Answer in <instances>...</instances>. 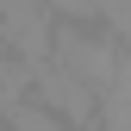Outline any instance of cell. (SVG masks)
<instances>
[{
    "label": "cell",
    "instance_id": "3957f363",
    "mask_svg": "<svg viewBox=\"0 0 131 131\" xmlns=\"http://www.w3.org/2000/svg\"><path fill=\"white\" fill-rule=\"evenodd\" d=\"M0 125H6V131H69L62 119H50L38 100H13L6 112H0Z\"/></svg>",
    "mask_w": 131,
    "mask_h": 131
},
{
    "label": "cell",
    "instance_id": "6da1fadb",
    "mask_svg": "<svg viewBox=\"0 0 131 131\" xmlns=\"http://www.w3.org/2000/svg\"><path fill=\"white\" fill-rule=\"evenodd\" d=\"M119 56L125 44L100 31V13L94 19H62L56 13V31H50V62L62 75H75L88 94H112V81H119Z\"/></svg>",
    "mask_w": 131,
    "mask_h": 131
},
{
    "label": "cell",
    "instance_id": "7a4b0ae2",
    "mask_svg": "<svg viewBox=\"0 0 131 131\" xmlns=\"http://www.w3.org/2000/svg\"><path fill=\"white\" fill-rule=\"evenodd\" d=\"M31 100L50 112V119H62L69 131H81V125H94V119H100V94H88L75 75H62L56 62L31 69Z\"/></svg>",
    "mask_w": 131,
    "mask_h": 131
}]
</instances>
